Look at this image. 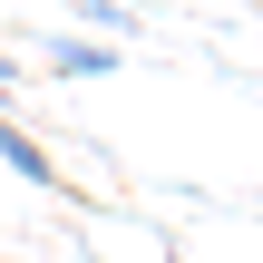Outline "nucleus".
I'll use <instances>...</instances> for the list:
<instances>
[{"mask_svg":"<svg viewBox=\"0 0 263 263\" xmlns=\"http://www.w3.org/2000/svg\"><path fill=\"white\" fill-rule=\"evenodd\" d=\"M78 10H88V20H98L107 39H127V29H137V10H127V0H78Z\"/></svg>","mask_w":263,"mask_h":263,"instance_id":"3","label":"nucleus"},{"mask_svg":"<svg viewBox=\"0 0 263 263\" xmlns=\"http://www.w3.org/2000/svg\"><path fill=\"white\" fill-rule=\"evenodd\" d=\"M0 156H10V176H20V185H49V195H59V156H39V137H29V127H10V107H0Z\"/></svg>","mask_w":263,"mask_h":263,"instance_id":"2","label":"nucleus"},{"mask_svg":"<svg viewBox=\"0 0 263 263\" xmlns=\"http://www.w3.org/2000/svg\"><path fill=\"white\" fill-rule=\"evenodd\" d=\"M39 59H49V78H107L117 68V39H49Z\"/></svg>","mask_w":263,"mask_h":263,"instance_id":"1","label":"nucleus"},{"mask_svg":"<svg viewBox=\"0 0 263 263\" xmlns=\"http://www.w3.org/2000/svg\"><path fill=\"white\" fill-rule=\"evenodd\" d=\"M10 78H20V49H0V88H10Z\"/></svg>","mask_w":263,"mask_h":263,"instance_id":"4","label":"nucleus"}]
</instances>
